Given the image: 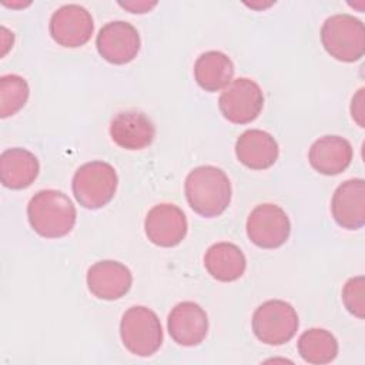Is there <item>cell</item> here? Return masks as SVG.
I'll return each mask as SVG.
<instances>
[{
	"mask_svg": "<svg viewBox=\"0 0 365 365\" xmlns=\"http://www.w3.org/2000/svg\"><path fill=\"white\" fill-rule=\"evenodd\" d=\"M188 205L201 217L221 215L231 201V182L218 167L200 165L188 173L184 182Z\"/></svg>",
	"mask_w": 365,
	"mask_h": 365,
	"instance_id": "obj_1",
	"label": "cell"
},
{
	"mask_svg": "<svg viewBox=\"0 0 365 365\" xmlns=\"http://www.w3.org/2000/svg\"><path fill=\"white\" fill-rule=\"evenodd\" d=\"M77 211L73 201L58 190H40L27 205L31 228L44 238H61L76 224Z\"/></svg>",
	"mask_w": 365,
	"mask_h": 365,
	"instance_id": "obj_2",
	"label": "cell"
},
{
	"mask_svg": "<svg viewBox=\"0 0 365 365\" xmlns=\"http://www.w3.org/2000/svg\"><path fill=\"white\" fill-rule=\"evenodd\" d=\"M321 43L335 60L344 63L358 61L365 53L364 23L348 13L334 14L321 27Z\"/></svg>",
	"mask_w": 365,
	"mask_h": 365,
	"instance_id": "obj_3",
	"label": "cell"
},
{
	"mask_svg": "<svg viewBox=\"0 0 365 365\" xmlns=\"http://www.w3.org/2000/svg\"><path fill=\"white\" fill-rule=\"evenodd\" d=\"M117 184V173L111 164L90 161L77 168L71 188L80 205L87 210H98L113 200Z\"/></svg>",
	"mask_w": 365,
	"mask_h": 365,
	"instance_id": "obj_4",
	"label": "cell"
},
{
	"mask_svg": "<svg viewBox=\"0 0 365 365\" xmlns=\"http://www.w3.org/2000/svg\"><path fill=\"white\" fill-rule=\"evenodd\" d=\"M120 336L137 356H151L163 344V328L157 314L143 305L130 307L121 317Z\"/></svg>",
	"mask_w": 365,
	"mask_h": 365,
	"instance_id": "obj_5",
	"label": "cell"
},
{
	"mask_svg": "<svg viewBox=\"0 0 365 365\" xmlns=\"http://www.w3.org/2000/svg\"><path fill=\"white\" fill-rule=\"evenodd\" d=\"M299 321L295 308L282 299L262 302L252 315V332L267 345H282L297 334Z\"/></svg>",
	"mask_w": 365,
	"mask_h": 365,
	"instance_id": "obj_6",
	"label": "cell"
},
{
	"mask_svg": "<svg viewBox=\"0 0 365 365\" xmlns=\"http://www.w3.org/2000/svg\"><path fill=\"white\" fill-rule=\"evenodd\" d=\"M264 107L261 87L251 78L232 80L218 98V108L225 120L232 124H248L254 121Z\"/></svg>",
	"mask_w": 365,
	"mask_h": 365,
	"instance_id": "obj_7",
	"label": "cell"
},
{
	"mask_svg": "<svg viewBox=\"0 0 365 365\" xmlns=\"http://www.w3.org/2000/svg\"><path fill=\"white\" fill-rule=\"evenodd\" d=\"M289 232V218L277 204H259L247 218V235L259 248L272 250L281 247L287 242Z\"/></svg>",
	"mask_w": 365,
	"mask_h": 365,
	"instance_id": "obj_8",
	"label": "cell"
},
{
	"mask_svg": "<svg viewBox=\"0 0 365 365\" xmlns=\"http://www.w3.org/2000/svg\"><path fill=\"white\" fill-rule=\"evenodd\" d=\"M91 13L80 4H64L50 17L48 31L51 38L63 47H81L93 34Z\"/></svg>",
	"mask_w": 365,
	"mask_h": 365,
	"instance_id": "obj_9",
	"label": "cell"
},
{
	"mask_svg": "<svg viewBox=\"0 0 365 365\" xmlns=\"http://www.w3.org/2000/svg\"><path fill=\"white\" fill-rule=\"evenodd\" d=\"M98 54L111 64H127L133 61L141 47L137 29L123 20L106 23L96 38Z\"/></svg>",
	"mask_w": 365,
	"mask_h": 365,
	"instance_id": "obj_10",
	"label": "cell"
},
{
	"mask_svg": "<svg viewBox=\"0 0 365 365\" xmlns=\"http://www.w3.org/2000/svg\"><path fill=\"white\" fill-rule=\"evenodd\" d=\"M187 218L182 210L170 202L154 205L145 215L144 231L147 238L158 247L178 245L187 235Z\"/></svg>",
	"mask_w": 365,
	"mask_h": 365,
	"instance_id": "obj_11",
	"label": "cell"
},
{
	"mask_svg": "<svg viewBox=\"0 0 365 365\" xmlns=\"http://www.w3.org/2000/svg\"><path fill=\"white\" fill-rule=\"evenodd\" d=\"M131 284L128 267L114 259L97 261L87 271V288L98 299H120L130 291Z\"/></svg>",
	"mask_w": 365,
	"mask_h": 365,
	"instance_id": "obj_12",
	"label": "cell"
},
{
	"mask_svg": "<svg viewBox=\"0 0 365 365\" xmlns=\"http://www.w3.org/2000/svg\"><path fill=\"white\" fill-rule=\"evenodd\" d=\"M170 336L182 346L200 345L208 332L207 312L192 301L178 302L168 314Z\"/></svg>",
	"mask_w": 365,
	"mask_h": 365,
	"instance_id": "obj_13",
	"label": "cell"
},
{
	"mask_svg": "<svg viewBox=\"0 0 365 365\" xmlns=\"http://www.w3.org/2000/svg\"><path fill=\"white\" fill-rule=\"evenodd\" d=\"M111 140L124 150H143L155 137V127L151 118L140 110L117 113L110 123Z\"/></svg>",
	"mask_w": 365,
	"mask_h": 365,
	"instance_id": "obj_14",
	"label": "cell"
},
{
	"mask_svg": "<svg viewBox=\"0 0 365 365\" xmlns=\"http://www.w3.org/2000/svg\"><path fill=\"white\" fill-rule=\"evenodd\" d=\"M335 222L345 230H359L365 224V181L346 180L336 187L331 200Z\"/></svg>",
	"mask_w": 365,
	"mask_h": 365,
	"instance_id": "obj_15",
	"label": "cell"
},
{
	"mask_svg": "<svg viewBox=\"0 0 365 365\" xmlns=\"http://www.w3.org/2000/svg\"><path fill=\"white\" fill-rule=\"evenodd\" d=\"M354 157L351 143L341 135H324L309 148L311 167L324 175H336L345 171Z\"/></svg>",
	"mask_w": 365,
	"mask_h": 365,
	"instance_id": "obj_16",
	"label": "cell"
},
{
	"mask_svg": "<svg viewBox=\"0 0 365 365\" xmlns=\"http://www.w3.org/2000/svg\"><path fill=\"white\" fill-rule=\"evenodd\" d=\"M278 154V143L264 130H247L235 143V155L238 161L251 170L269 168L275 164Z\"/></svg>",
	"mask_w": 365,
	"mask_h": 365,
	"instance_id": "obj_17",
	"label": "cell"
},
{
	"mask_svg": "<svg viewBox=\"0 0 365 365\" xmlns=\"http://www.w3.org/2000/svg\"><path fill=\"white\" fill-rule=\"evenodd\" d=\"M38 171L37 157L26 148H7L0 155V181L7 188L23 190L30 187Z\"/></svg>",
	"mask_w": 365,
	"mask_h": 365,
	"instance_id": "obj_18",
	"label": "cell"
},
{
	"mask_svg": "<svg viewBox=\"0 0 365 365\" xmlns=\"http://www.w3.org/2000/svg\"><path fill=\"white\" fill-rule=\"evenodd\" d=\"M204 267L217 281L231 282L242 277L247 268V259L240 247L221 241L212 244L205 251Z\"/></svg>",
	"mask_w": 365,
	"mask_h": 365,
	"instance_id": "obj_19",
	"label": "cell"
},
{
	"mask_svg": "<svg viewBox=\"0 0 365 365\" xmlns=\"http://www.w3.org/2000/svg\"><path fill=\"white\" fill-rule=\"evenodd\" d=\"M234 76L231 58L218 50L202 53L194 63V78L197 84L210 93L224 90Z\"/></svg>",
	"mask_w": 365,
	"mask_h": 365,
	"instance_id": "obj_20",
	"label": "cell"
},
{
	"mask_svg": "<svg viewBox=\"0 0 365 365\" xmlns=\"http://www.w3.org/2000/svg\"><path fill=\"white\" fill-rule=\"evenodd\" d=\"M298 352L308 364H329L338 355V341L324 328H309L298 339Z\"/></svg>",
	"mask_w": 365,
	"mask_h": 365,
	"instance_id": "obj_21",
	"label": "cell"
},
{
	"mask_svg": "<svg viewBox=\"0 0 365 365\" xmlns=\"http://www.w3.org/2000/svg\"><path fill=\"white\" fill-rule=\"evenodd\" d=\"M30 88L27 81L17 74L0 77V117L14 115L29 100Z\"/></svg>",
	"mask_w": 365,
	"mask_h": 365,
	"instance_id": "obj_22",
	"label": "cell"
},
{
	"mask_svg": "<svg viewBox=\"0 0 365 365\" xmlns=\"http://www.w3.org/2000/svg\"><path fill=\"white\" fill-rule=\"evenodd\" d=\"M364 277L358 275L349 278L342 288V301L345 308L359 319L365 317V299H364Z\"/></svg>",
	"mask_w": 365,
	"mask_h": 365,
	"instance_id": "obj_23",
	"label": "cell"
},
{
	"mask_svg": "<svg viewBox=\"0 0 365 365\" xmlns=\"http://www.w3.org/2000/svg\"><path fill=\"white\" fill-rule=\"evenodd\" d=\"M351 114L352 118L358 123L359 127H364V88H359L358 93L354 96L352 98V104H351Z\"/></svg>",
	"mask_w": 365,
	"mask_h": 365,
	"instance_id": "obj_24",
	"label": "cell"
},
{
	"mask_svg": "<svg viewBox=\"0 0 365 365\" xmlns=\"http://www.w3.org/2000/svg\"><path fill=\"white\" fill-rule=\"evenodd\" d=\"M157 4V1H128V3H120L121 7L130 10L131 13H147L150 11L154 6Z\"/></svg>",
	"mask_w": 365,
	"mask_h": 365,
	"instance_id": "obj_25",
	"label": "cell"
}]
</instances>
